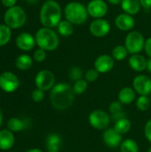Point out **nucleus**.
<instances>
[{
	"label": "nucleus",
	"mask_w": 151,
	"mask_h": 152,
	"mask_svg": "<svg viewBox=\"0 0 151 152\" xmlns=\"http://www.w3.org/2000/svg\"><path fill=\"white\" fill-rule=\"evenodd\" d=\"M14 144V135L12 131L4 129L0 131V150L8 151Z\"/></svg>",
	"instance_id": "18"
},
{
	"label": "nucleus",
	"mask_w": 151,
	"mask_h": 152,
	"mask_svg": "<svg viewBox=\"0 0 151 152\" xmlns=\"http://www.w3.org/2000/svg\"><path fill=\"white\" fill-rule=\"evenodd\" d=\"M123 104L117 101V102H112L109 105V112L111 114L110 118L112 120H118L120 118H125V114L123 110Z\"/></svg>",
	"instance_id": "22"
},
{
	"label": "nucleus",
	"mask_w": 151,
	"mask_h": 152,
	"mask_svg": "<svg viewBox=\"0 0 151 152\" xmlns=\"http://www.w3.org/2000/svg\"><path fill=\"white\" fill-rule=\"evenodd\" d=\"M147 70L151 73V58L147 60Z\"/></svg>",
	"instance_id": "41"
},
{
	"label": "nucleus",
	"mask_w": 151,
	"mask_h": 152,
	"mask_svg": "<svg viewBox=\"0 0 151 152\" xmlns=\"http://www.w3.org/2000/svg\"><path fill=\"white\" fill-rule=\"evenodd\" d=\"M46 58V51L42 49V48H38L37 50L35 51L34 53V60L37 62H42L45 60Z\"/></svg>",
	"instance_id": "35"
},
{
	"label": "nucleus",
	"mask_w": 151,
	"mask_h": 152,
	"mask_svg": "<svg viewBox=\"0 0 151 152\" xmlns=\"http://www.w3.org/2000/svg\"><path fill=\"white\" fill-rule=\"evenodd\" d=\"M121 152H139V146L133 139H126L120 145Z\"/></svg>",
	"instance_id": "26"
},
{
	"label": "nucleus",
	"mask_w": 151,
	"mask_h": 152,
	"mask_svg": "<svg viewBox=\"0 0 151 152\" xmlns=\"http://www.w3.org/2000/svg\"><path fill=\"white\" fill-rule=\"evenodd\" d=\"M20 86L19 78L12 72L5 71L0 75V88L6 93H12Z\"/></svg>",
	"instance_id": "9"
},
{
	"label": "nucleus",
	"mask_w": 151,
	"mask_h": 152,
	"mask_svg": "<svg viewBox=\"0 0 151 152\" xmlns=\"http://www.w3.org/2000/svg\"><path fill=\"white\" fill-rule=\"evenodd\" d=\"M29 4H36L37 2V0H27Z\"/></svg>",
	"instance_id": "44"
},
{
	"label": "nucleus",
	"mask_w": 151,
	"mask_h": 152,
	"mask_svg": "<svg viewBox=\"0 0 151 152\" xmlns=\"http://www.w3.org/2000/svg\"><path fill=\"white\" fill-rule=\"evenodd\" d=\"M69 77L71 80L76 82L79 79H82L83 71L79 67H72L69 71Z\"/></svg>",
	"instance_id": "32"
},
{
	"label": "nucleus",
	"mask_w": 151,
	"mask_h": 152,
	"mask_svg": "<svg viewBox=\"0 0 151 152\" xmlns=\"http://www.w3.org/2000/svg\"><path fill=\"white\" fill-rule=\"evenodd\" d=\"M90 33L96 37H106L110 31V24L108 20L104 19H95L89 26Z\"/></svg>",
	"instance_id": "11"
},
{
	"label": "nucleus",
	"mask_w": 151,
	"mask_h": 152,
	"mask_svg": "<svg viewBox=\"0 0 151 152\" xmlns=\"http://www.w3.org/2000/svg\"><path fill=\"white\" fill-rule=\"evenodd\" d=\"M144 50H145L147 55L150 56V58H151V37H149V38L145 41Z\"/></svg>",
	"instance_id": "37"
},
{
	"label": "nucleus",
	"mask_w": 151,
	"mask_h": 152,
	"mask_svg": "<svg viewBox=\"0 0 151 152\" xmlns=\"http://www.w3.org/2000/svg\"><path fill=\"white\" fill-rule=\"evenodd\" d=\"M150 99L148 96H143L141 95L140 97H138V99L136 100V107L138 108L139 110L141 111H145L147 110L150 106Z\"/></svg>",
	"instance_id": "30"
},
{
	"label": "nucleus",
	"mask_w": 151,
	"mask_h": 152,
	"mask_svg": "<svg viewBox=\"0 0 151 152\" xmlns=\"http://www.w3.org/2000/svg\"><path fill=\"white\" fill-rule=\"evenodd\" d=\"M73 87L66 83H59L51 89L50 100L52 105L58 110H68L74 102Z\"/></svg>",
	"instance_id": "1"
},
{
	"label": "nucleus",
	"mask_w": 151,
	"mask_h": 152,
	"mask_svg": "<svg viewBox=\"0 0 151 152\" xmlns=\"http://www.w3.org/2000/svg\"><path fill=\"white\" fill-rule=\"evenodd\" d=\"M142 7L145 9H150L151 8V0H140Z\"/></svg>",
	"instance_id": "39"
},
{
	"label": "nucleus",
	"mask_w": 151,
	"mask_h": 152,
	"mask_svg": "<svg viewBox=\"0 0 151 152\" xmlns=\"http://www.w3.org/2000/svg\"><path fill=\"white\" fill-rule=\"evenodd\" d=\"M115 65V60L112 56L108 54H101L98 56L94 61V69L99 73L109 72Z\"/></svg>",
	"instance_id": "13"
},
{
	"label": "nucleus",
	"mask_w": 151,
	"mask_h": 152,
	"mask_svg": "<svg viewBox=\"0 0 151 152\" xmlns=\"http://www.w3.org/2000/svg\"><path fill=\"white\" fill-rule=\"evenodd\" d=\"M128 53H128L126 47L125 45H117L113 48L111 56L116 61H123L127 57Z\"/></svg>",
	"instance_id": "28"
},
{
	"label": "nucleus",
	"mask_w": 151,
	"mask_h": 152,
	"mask_svg": "<svg viewBox=\"0 0 151 152\" xmlns=\"http://www.w3.org/2000/svg\"><path fill=\"white\" fill-rule=\"evenodd\" d=\"M7 127L12 132H20L25 128V123L20 118H12L7 122Z\"/></svg>",
	"instance_id": "29"
},
{
	"label": "nucleus",
	"mask_w": 151,
	"mask_h": 152,
	"mask_svg": "<svg viewBox=\"0 0 151 152\" xmlns=\"http://www.w3.org/2000/svg\"><path fill=\"white\" fill-rule=\"evenodd\" d=\"M88 82L85 80V79H79L77 81L75 82L74 86H73V91L75 93L76 95H79V94H82L86 89H87V86H88Z\"/></svg>",
	"instance_id": "31"
},
{
	"label": "nucleus",
	"mask_w": 151,
	"mask_h": 152,
	"mask_svg": "<svg viewBox=\"0 0 151 152\" xmlns=\"http://www.w3.org/2000/svg\"><path fill=\"white\" fill-rule=\"evenodd\" d=\"M86 8L88 14L94 19H101L108 12V4L104 0H91Z\"/></svg>",
	"instance_id": "10"
},
{
	"label": "nucleus",
	"mask_w": 151,
	"mask_h": 152,
	"mask_svg": "<svg viewBox=\"0 0 151 152\" xmlns=\"http://www.w3.org/2000/svg\"><path fill=\"white\" fill-rule=\"evenodd\" d=\"M133 87L140 95L148 96L151 94V78L146 75H139L134 77Z\"/></svg>",
	"instance_id": "12"
},
{
	"label": "nucleus",
	"mask_w": 151,
	"mask_h": 152,
	"mask_svg": "<svg viewBox=\"0 0 151 152\" xmlns=\"http://www.w3.org/2000/svg\"><path fill=\"white\" fill-rule=\"evenodd\" d=\"M109 4H115V5H117V4H121V3H122V0H107Z\"/></svg>",
	"instance_id": "40"
},
{
	"label": "nucleus",
	"mask_w": 151,
	"mask_h": 152,
	"mask_svg": "<svg viewBox=\"0 0 151 152\" xmlns=\"http://www.w3.org/2000/svg\"><path fill=\"white\" fill-rule=\"evenodd\" d=\"M121 8L125 13L134 15L140 12L142 4L140 0H122Z\"/></svg>",
	"instance_id": "19"
},
{
	"label": "nucleus",
	"mask_w": 151,
	"mask_h": 152,
	"mask_svg": "<svg viewBox=\"0 0 151 152\" xmlns=\"http://www.w3.org/2000/svg\"><path fill=\"white\" fill-rule=\"evenodd\" d=\"M45 1H49V0H45Z\"/></svg>",
	"instance_id": "47"
},
{
	"label": "nucleus",
	"mask_w": 151,
	"mask_h": 152,
	"mask_svg": "<svg viewBox=\"0 0 151 152\" xmlns=\"http://www.w3.org/2000/svg\"><path fill=\"white\" fill-rule=\"evenodd\" d=\"M131 126H132L131 121L126 118H120L116 121L114 129L117 132H118L120 134H125L130 131Z\"/></svg>",
	"instance_id": "25"
},
{
	"label": "nucleus",
	"mask_w": 151,
	"mask_h": 152,
	"mask_svg": "<svg viewBox=\"0 0 151 152\" xmlns=\"http://www.w3.org/2000/svg\"><path fill=\"white\" fill-rule=\"evenodd\" d=\"M132 69L137 72H142L147 69V60L141 54H133L128 61Z\"/></svg>",
	"instance_id": "17"
},
{
	"label": "nucleus",
	"mask_w": 151,
	"mask_h": 152,
	"mask_svg": "<svg viewBox=\"0 0 151 152\" xmlns=\"http://www.w3.org/2000/svg\"><path fill=\"white\" fill-rule=\"evenodd\" d=\"M2 122H3V117H2V112L0 110V127L2 126Z\"/></svg>",
	"instance_id": "43"
},
{
	"label": "nucleus",
	"mask_w": 151,
	"mask_h": 152,
	"mask_svg": "<svg viewBox=\"0 0 151 152\" xmlns=\"http://www.w3.org/2000/svg\"><path fill=\"white\" fill-rule=\"evenodd\" d=\"M115 24L119 30L129 31L133 28L135 25V20L133 15L127 13H121L117 16L115 20Z\"/></svg>",
	"instance_id": "16"
},
{
	"label": "nucleus",
	"mask_w": 151,
	"mask_h": 152,
	"mask_svg": "<svg viewBox=\"0 0 151 152\" xmlns=\"http://www.w3.org/2000/svg\"><path fill=\"white\" fill-rule=\"evenodd\" d=\"M144 134H145V137L147 138V140L151 142V118L145 125Z\"/></svg>",
	"instance_id": "36"
},
{
	"label": "nucleus",
	"mask_w": 151,
	"mask_h": 152,
	"mask_svg": "<svg viewBox=\"0 0 151 152\" xmlns=\"http://www.w3.org/2000/svg\"><path fill=\"white\" fill-rule=\"evenodd\" d=\"M35 83L38 89H41L43 91H48L54 86L55 77L52 71L43 69L36 74Z\"/></svg>",
	"instance_id": "8"
},
{
	"label": "nucleus",
	"mask_w": 151,
	"mask_h": 152,
	"mask_svg": "<svg viewBox=\"0 0 151 152\" xmlns=\"http://www.w3.org/2000/svg\"><path fill=\"white\" fill-rule=\"evenodd\" d=\"M135 91L131 87H124L118 93V101L122 104H131L135 100Z\"/></svg>",
	"instance_id": "20"
},
{
	"label": "nucleus",
	"mask_w": 151,
	"mask_h": 152,
	"mask_svg": "<svg viewBox=\"0 0 151 152\" xmlns=\"http://www.w3.org/2000/svg\"><path fill=\"white\" fill-rule=\"evenodd\" d=\"M16 1L17 0H1V3L2 4L6 7V8H11L12 6H15V4H16Z\"/></svg>",
	"instance_id": "38"
},
{
	"label": "nucleus",
	"mask_w": 151,
	"mask_h": 152,
	"mask_svg": "<svg viewBox=\"0 0 151 152\" xmlns=\"http://www.w3.org/2000/svg\"><path fill=\"white\" fill-rule=\"evenodd\" d=\"M89 124L95 129L104 130L107 129L108 126L110 123V116L102 110H95L92 111L88 118Z\"/></svg>",
	"instance_id": "7"
},
{
	"label": "nucleus",
	"mask_w": 151,
	"mask_h": 152,
	"mask_svg": "<svg viewBox=\"0 0 151 152\" xmlns=\"http://www.w3.org/2000/svg\"><path fill=\"white\" fill-rule=\"evenodd\" d=\"M58 28V32L60 35H61L62 37H69L73 34L74 32V27L73 24L71 22H69L67 20H61L59 25L57 26Z\"/></svg>",
	"instance_id": "24"
},
{
	"label": "nucleus",
	"mask_w": 151,
	"mask_h": 152,
	"mask_svg": "<svg viewBox=\"0 0 151 152\" xmlns=\"http://www.w3.org/2000/svg\"><path fill=\"white\" fill-rule=\"evenodd\" d=\"M145 38L143 35L139 31H132L130 32L125 41V46L126 47L129 53L138 54L144 49Z\"/></svg>",
	"instance_id": "6"
},
{
	"label": "nucleus",
	"mask_w": 151,
	"mask_h": 152,
	"mask_svg": "<svg viewBox=\"0 0 151 152\" xmlns=\"http://www.w3.org/2000/svg\"><path fill=\"white\" fill-rule=\"evenodd\" d=\"M61 15L62 12L60 4L54 0H49L43 4L39 12V19L44 28H53L61 21Z\"/></svg>",
	"instance_id": "2"
},
{
	"label": "nucleus",
	"mask_w": 151,
	"mask_h": 152,
	"mask_svg": "<svg viewBox=\"0 0 151 152\" xmlns=\"http://www.w3.org/2000/svg\"><path fill=\"white\" fill-rule=\"evenodd\" d=\"M65 19L73 25H82L88 18L87 8L79 2H70L64 8Z\"/></svg>",
	"instance_id": "4"
},
{
	"label": "nucleus",
	"mask_w": 151,
	"mask_h": 152,
	"mask_svg": "<svg viewBox=\"0 0 151 152\" xmlns=\"http://www.w3.org/2000/svg\"><path fill=\"white\" fill-rule=\"evenodd\" d=\"M36 43L39 48L45 51H54L60 45L59 37L53 28H41L35 35Z\"/></svg>",
	"instance_id": "3"
},
{
	"label": "nucleus",
	"mask_w": 151,
	"mask_h": 152,
	"mask_svg": "<svg viewBox=\"0 0 151 152\" xmlns=\"http://www.w3.org/2000/svg\"><path fill=\"white\" fill-rule=\"evenodd\" d=\"M99 75H100V73L95 69H90L85 72V78L87 82L92 83V82H94L97 80V78L99 77Z\"/></svg>",
	"instance_id": "33"
},
{
	"label": "nucleus",
	"mask_w": 151,
	"mask_h": 152,
	"mask_svg": "<svg viewBox=\"0 0 151 152\" xmlns=\"http://www.w3.org/2000/svg\"><path fill=\"white\" fill-rule=\"evenodd\" d=\"M148 152H151V147H150V150L148 151Z\"/></svg>",
	"instance_id": "45"
},
{
	"label": "nucleus",
	"mask_w": 151,
	"mask_h": 152,
	"mask_svg": "<svg viewBox=\"0 0 151 152\" xmlns=\"http://www.w3.org/2000/svg\"><path fill=\"white\" fill-rule=\"evenodd\" d=\"M4 23L11 28H19L22 27L27 20L25 11L20 6H12L8 8L4 13Z\"/></svg>",
	"instance_id": "5"
},
{
	"label": "nucleus",
	"mask_w": 151,
	"mask_h": 152,
	"mask_svg": "<svg viewBox=\"0 0 151 152\" xmlns=\"http://www.w3.org/2000/svg\"><path fill=\"white\" fill-rule=\"evenodd\" d=\"M31 98L34 102H41L44 98V91L41 90V89H35L32 94H31Z\"/></svg>",
	"instance_id": "34"
},
{
	"label": "nucleus",
	"mask_w": 151,
	"mask_h": 152,
	"mask_svg": "<svg viewBox=\"0 0 151 152\" xmlns=\"http://www.w3.org/2000/svg\"><path fill=\"white\" fill-rule=\"evenodd\" d=\"M33 64L32 58L28 54H21L16 58L15 61V66L17 69L20 70H27L31 68Z\"/></svg>",
	"instance_id": "23"
},
{
	"label": "nucleus",
	"mask_w": 151,
	"mask_h": 152,
	"mask_svg": "<svg viewBox=\"0 0 151 152\" xmlns=\"http://www.w3.org/2000/svg\"><path fill=\"white\" fill-rule=\"evenodd\" d=\"M61 138L56 134H51L46 139V149L49 152H59L61 147Z\"/></svg>",
	"instance_id": "21"
},
{
	"label": "nucleus",
	"mask_w": 151,
	"mask_h": 152,
	"mask_svg": "<svg viewBox=\"0 0 151 152\" xmlns=\"http://www.w3.org/2000/svg\"><path fill=\"white\" fill-rule=\"evenodd\" d=\"M103 142L109 148H117L122 143V134L114 128H108L103 133Z\"/></svg>",
	"instance_id": "15"
},
{
	"label": "nucleus",
	"mask_w": 151,
	"mask_h": 152,
	"mask_svg": "<svg viewBox=\"0 0 151 152\" xmlns=\"http://www.w3.org/2000/svg\"><path fill=\"white\" fill-rule=\"evenodd\" d=\"M15 43L19 49H20L21 51H26V52L33 49V47L36 44L35 37L30 33H28V32H22L20 35H18L16 37Z\"/></svg>",
	"instance_id": "14"
},
{
	"label": "nucleus",
	"mask_w": 151,
	"mask_h": 152,
	"mask_svg": "<svg viewBox=\"0 0 151 152\" xmlns=\"http://www.w3.org/2000/svg\"><path fill=\"white\" fill-rule=\"evenodd\" d=\"M28 152H43L42 151H40V150H38V149H31V150H29Z\"/></svg>",
	"instance_id": "42"
},
{
	"label": "nucleus",
	"mask_w": 151,
	"mask_h": 152,
	"mask_svg": "<svg viewBox=\"0 0 151 152\" xmlns=\"http://www.w3.org/2000/svg\"><path fill=\"white\" fill-rule=\"evenodd\" d=\"M12 30L5 24H0V46L5 45L11 39Z\"/></svg>",
	"instance_id": "27"
},
{
	"label": "nucleus",
	"mask_w": 151,
	"mask_h": 152,
	"mask_svg": "<svg viewBox=\"0 0 151 152\" xmlns=\"http://www.w3.org/2000/svg\"><path fill=\"white\" fill-rule=\"evenodd\" d=\"M150 102H151V95H150Z\"/></svg>",
	"instance_id": "46"
}]
</instances>
